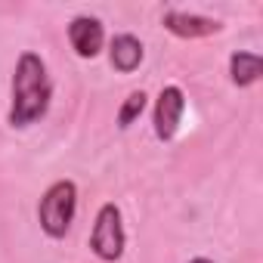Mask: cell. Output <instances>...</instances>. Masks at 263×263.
Returning <instances> with one entry per match:
<instances>
[{
    "mask_svg": "<svg viewBox=\"0 0 263 263\" xmlns=\"http://www.w3.org/2000/svg\"><path fill=\"white\" fill-rule=\"evenodd\" d=\"M161 25L171 34L183 37V41L211 37V34H217L223 28V22H217V19H208V16H198V13H183V10H167L161 16Z\"/></svg>",
    "mask_w": 263,
    "mask_h": 263,
    "instance_id": "obj_6",
    "label": "cell"
},
{
    "mask_svg": "<svg viewBox=\"0 0 263 263\" xmlns=\"http://www.w3.org/2000/svg\"><path fill=\"white\" fill-rule=\"evenodd\" d=\"M146 59V50H143V41L134 37V34H115L111 44H108V62L115 71L121 74H130L137 71Z\"/></svg>",
    "mask_w": 263,
    "mask_h": 263,
    "instance_id": "obj_7",
    "label": "cell"
},
{
    "mask_svg": "<svg viewBox=\"0 0 263 263\" xmlns=\"http://www.w3.org/2000/svg\"><path fill=\"white\" fill-rule=\"evenodd\" d=\"M189 263H214V260H208V257H195V260H189Z\"/></svg>",
    "mask_w": 263,
    "mask_h": 263,
    "instance_id": "obj_10",
    "label": "cell"
},
{
    "mask_svg": "<svg viewBox=\"0 0 263 263\" xmlns=\"http://www.w3.org/2000/svg\"><path fill=\"white\" fill-rule=\"evenodd\" d=\"M53 99V84L47 74V65L37 53L25 50L16 59L13 68V102H10V127H31L37 124Z\"/></svg>",
    "mask_w": 263,
    "mask_h": 263,
    "instance_id": "obj_1",
    "label": "cell"
},
{
    "mask_svg": "<svg viewBox=\"0 0 263 263\" xmlns=\"http://www.w3.org/2000/svg\"><path fill=\"white\" fill-rule=\"evenodd\" d=\"M74 211H78V186L71 180H56L41 195V204H37L41 229L50 238H65V232L71 229Z\"/></svg>",
    "mask_w": 263,
    "mask_h": 263,
    "instance_id": "obj_2",
    "label": "cell"
},
{
    "mask_svg": "<svg viewBox=\"0 0 263 263\" xmlns=\"http://www.w3.org/2000/svg\"><path fill=\"white\" fill-rule=\"evenodd\" d=\"M124 245H127V235H124L121 211H118V204L105 201V204L99 208L96 223H93V232H90V251H93L99 260L115 263V260H121Z\"/></svg>",
    "mask_w": 263,
    "mask_h": 263,
    "instance_id": "obj_3",
    "label": "cell"
},
{
    "mask_svg": "<svg viewBox=\"0 0 263 263\" xmlns=\"http://www.w3.org/2000/svg\"><path fill=\"white\" fill-rule=\"evenodd\" d=\"M183 111H186V93L177 87V84H167L161 87L158 99H155V111H152V121H155V137L161 143H171L177 137V130L183 124Z\"/></svg>",
    "mask_w": 263,
    "mask_h": 263,
    "instance_id": "obj_4",
    "label": "cell"
},
{
    "mask_svg": "<svg viewBox=\"0 0 263 263\" xmlns=\"http://www.w3.org/2000/svg\"><path fill=\"white\" fill-rule=\"evenodd\" d=\"M263 74V59L260 53H248V50H235L229 56V81L235 87H251L257 84Z\"/></svg>",
    "mask_w": 263,
    "mask_h": 263,
    "instance_id": "obj_8",
    "label": "cell"
},
{
    "mask_svg": "<svg viewBox=\"0 0 263 263\" xmlns=\"http://www.w3.org/2000/svg\"><path fill=\"white\" fill-rule=\"evenodd\" d=\"M68 44L81 59H96L102 53V44H105L102 22L93 16H74L68 22Z\"/></svg>",
    "mask_w": 263,
    "mask_h": 263,
    "instance_id": "obj_5",
    "label": "cell"
},
{
    "mask_svg": "<svg viewBox=\"0 0 263 263\" xmlns=\"http://www.w3.org/2000/svg\"><path fill=\"white\" fill-rule=\"evenodd\" d=\"M146 102H149V96L143 93V90H134L127 99H124V105L118 108V127L121 130H127L130 124H134L143 111H146Z\"/></svg>",
    "mask_w": 263,
    "mask_h": 263,
    "instance_id": "obj_9",
    "label": "cell"
}]
</instances>
